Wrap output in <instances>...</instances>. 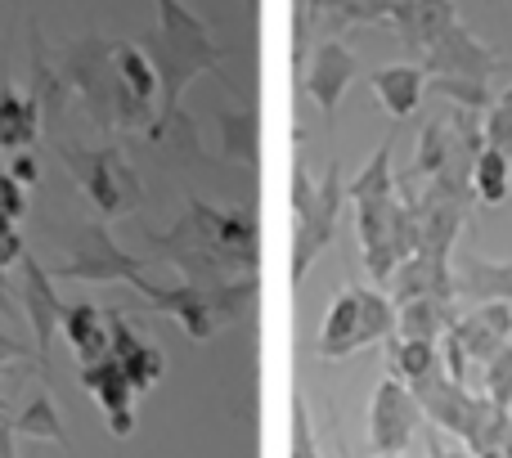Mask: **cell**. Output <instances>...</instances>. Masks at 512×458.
I'll use <instances>...</instances> for the list:
<instances>
[{"label": "cell", "mask_w": 512, "mask_h": 458, "mask_svg": "<svg viewBox=\"0 0 512 458\" xmlns=\"http://www.w3.org/2000/svg\"><path fill=\"white\" fill-rule=\"evenodd\" d=\"M409 207H414V225H418V252L445 256V261H450V252H454V243H459L472 203H463V198L427 185L418 198H409Z\"/></svg>", "instance_id": "10"}, {"label": "cell", "mask_w": 512, "mask_h": 458, "mask_svg": "<svg viewBox=\"0 0 512 458\" xmlns=\"http://www.w3.org/2000/svg\"><path fill=\"white\" fill-rule=\"evenodd\" d=\"M81 382H86V391L99 400L104 418L108 414H131L135 400H140V391L131 387L126 369L113 360V355H104V360H95V364H81Z\"/></svg>", "instance_id": "21"}, {"label": "cell", "mask_w": 512, "mask_h": 458, "mask_svg": "<svg viewBox=\"0 0 512 458\" xmlns=\"http://www.w3.org/2000/svg\"><path fill=\"white\" fill-rule=\"evenodd\" d=\"M18 270H23V310H27V324H32V337H36V364L45 369L50 360V342L54 333L63 328V301L54 292V274L45 270L36 256H18Z\"/></svg>", "instance_id": "11"}, {"label": "cell", "mask_w": 512, "mask_h": 458, "mask_svg": "<svg viewBox=\"0 0 512 458\" xmlns=\"http://www.w3.org/2000/svg\"><path fill=\"white\" fill-rule=\"evenodd\" d=\"M189 221L198 234L212 243V252L230 265L234 274H256V252H261V234H256L252 212L239 207H212L203 198H189Z\"/></svg>", "instance_id": "6"}, {"label": "cell", "mask_w": 512, "mask_h": 458, "mask_svg": "<svg viewBox=\"0 0 512 458\" xmlns=\"http://www.w3.org/2000/svg\"><path fill=\"white\" fill-rule=\"evenodd\" d=\"M454 315H450V301H436V297H409L396 306V337H423V342H441L450 333Z\"/></svg>", "instance_id": "22"}, {"label": "cell", "mask_w": 512, "mask_h": 458, "mask_svg": "<svg viewBox=\"0 0 512 458\" xmlns=\"http://www.w3.org/2000/svg\"><path fill=\"white\" fill-rule=\"evenodd\" d=\"M472 194L481 207H504L512 194V153L481 144L477 162H472Z\"/></svg>", "instance_id": "23"}, {"label": "cell", "mask_w": 512, "mask_h": 458, "mask_svg": "<svg viewBox=\"0 0 512 458\" xmlns=\"http://www.w3.org/2000/svg\"><path fill=\"white\" fill-rule=\"evenodd\" d=\"M63 333H68V346L77 351L81 364H95L108 355V328H104V315H99L95 306L63 310Z\"/></svg>", "instance_id": "27"}, {"label": "cell", "mask_w": 512, "mask_h": 458, "mask_svg": "<svg viewBox=\"0 0 512 458\" xmlns=\"http://www.w3.org/2000/svg\"><path fill=\"white\" fill-rule=\"evenodd\" d=\"M378 458H400V454H378Z\"/></svg>", "instance_id": "42"}, {"label": "cell", "mask_w": 512, "mask_h": 458, "mask_svg": "<svg viewBox=\"0 0 512 458\" xmlns=\"http://www.w3.org/2000/svg\"><path fill=\"white\" fill-rule=\"evenodd\" d=\"M23 355H32V346H23V342H14V337L0 333V369H5L9 360H23Z\"/></svg>", "instance_id": "38"}, {"label": "cell", "mask_w": 512, "mask_h": 458, "mask_svg": "<svg viewBox=\"0 0 512 458\" xmlns=\"http://www.w3.org/2000/svg\"><path fill=\"white\" fill-rule=\"evenodd\" d=\"M373 95L387 104V113L396 117V122H405L409 113H418V104H423L427 95V72L423 63H391V68H378L369 77Z\"/></svg>", "instance_id": "18"}, {"label": "cell", "mask_w": 512, "mask_h": 458, "mask_svg": "<svg viewBox=\"0 0 512 458\" xmlns=\"http://www.w3.org/2000/svg\"><path fill=\"white\" fill-rule=\"evenodd\" d=\"M391 333H396V301L378 288H346L328 306L315 351L324 360H346V355L364 351V346L387 342Z\"/></svg>", "instance_id": "2"}, {"label": "cell", "mask_w": 512, "mask_h": 458, "mask_svg": "<svg viewBox=\"0 0 512 458\" xmlns=\"http://www.w3.org/2000/svg\"><path fill=\"white\" fill-rule=\"evenodd\" d=\"M481 135H486V144H495V149L512 153V86L495 99V104L486 108V122H481Z\"/></svg>", "instance_id": "33"}, {"label": "cell", "mask_w": 512, "mask_h": 458, "mask_svg": "<svg viewBox=\"0 0 512 458\" xmlns=\"http://www.w3.org/2000/svg\"><path fill=\"white\" fill-rule=\"evenodd\" d=\"M391 149H396V131L387 135V140L378 144V153L369 158V167L360 171V176L346 185V198L351 203H360V198H382V194H396V185L400 180L391 176Z\"/></svg>", "instance_id": "29"}, {"label": "cell", "mask_w": 512, "mask_h": 458, "mask_svg": "<svg viewBox=\"0 0 512 458\" xmlns=\"http://www.w3.org/2000/svg\"><path fill=\"white\" fill-rule=\"evenodd\" d=\"M454 140H459V108L454 113H441L432 117V122L423 126V135H418V158H414V176L418 180H432L436 171L450 162V149Z\"/></svg>", "instance_id": "25"}, {"label": "cell", "mask_w": 512, "mask_h": 458, "mask_svg": "<svg viewBox=\"0 0 512 458\" xmlns=\"http://www.w3.org/2000/svg\"><path fill=\"white\" fill-rule=\"evenodd\" d=\"M427 458H477V454H472L463 441H454L450 432L436 427V432H427Z\"/></svg>", "instance_id": "35"}, {"label": "cell", "mask_w": 512, "mask_h": 458, "mask_svg": "<svg viewBox=\"0 0 512 458\" xmlns=\"http://www.w3.org/2000/svg\"><path fill=\"white\" fill-rule=\"evenodd\" d=\"M221 140H225V158L252 167L256 162V117L252 113H221Z\"/></svg>", "instance_id": "31"}, {"label": "cell", "mask_w": 512, "mask_h": 458, "mask_svg": "<svg viewBox=\"0 0 512 458\" xmlns=\"http://www.w3.org/2000/svg\"><path fill=\"white\" fill-rule=\"evenodd\" d=\"M504 454H508V458H512V436H508V441H504Z\"/></svg>", "instance_id": "41"}, {"label": "cell", "mask_w": 512, "mask_h": 458, "mask_svg": "<svg viewBox=\"0 0 512 458\" xmlns=\"http://www.w3.org/2000/svg\"><path fill=\"white\" fill-rule=\"evenodd\" d=\"M400 0H310L301 23H324L328 36H342V27L355 23H391Z\"/></svg>", "instance_id": "20"}, {"label": "cell", "mask_w": 512, "mask_h": 458, "mask_svg": "<svg viewBox=\"0 0 512 458\" xmlns=\"http://www.w3.org/2000/svg\"><path fill=\"white\" fill-rule=\"evenodd\" d=\"M14 221H18V216L9 212L5 203H0V238H5V234H14Z\"/></svg>", "instance_id": "40"}, {"label": "cell", "mask_w": 512, "mask_h": 458, "mask_svg": "<svg viewBox=\"0 0 512 458\" xmlns=\"http://www.w3.org/2000/svg\"><path fill=\"white\" fill-rule=\"evenodd\" d=\"M14 441H18V436H14V423H9V418H0V458H18V454H14Z\"/></svg>", "instance_id": "39"}, {"label": "cell", "mask_w": 512, "mask_h": 458, "mask_svg": "<svg viewBox=\"0 0 512 458\" xmlns=\"http://www.w3.org/2000/svg\"><path fill=\"white\" fill-rule=\"evenodd\" d=\"M481 391H486L495 405L508 409V400H512V342H504L486 364H481Z\"/></svg>", "instance_id": "32"}, {"label": "cell", "mask_w": 512, "mask_h": 458, "mask_svg": "<svg viewBox=\"0 0 512 458\" xmlns=\"http://www.w3.org/2000/svg\"><path fill=\"white\" fill-rule=\"evenodd\" d=\"M423 423V405L400 378H382L369 405V441L378 454H400Z\"/></svg>", "instance_id": "7"}, {"label": "cell", "mask_w": 512, "mask_h": 458, "mask_svg": "<svg viewBox=\"0 0 512 458\" xmlns=\"http://www.w3.org/2000/svg\"><path fill=\"white\" fill-rule=\"evenodd\" d=\"M54 274L77 283H131L144 297H153V288H158L144 279V256H126L113 243L108 225L99 221H81L68 229V256L54 265Z\"/></svg>", "instance_id": "4"}, {"label": "cell", "mask_w": 512, "mask_h": 458, "mask_svg": "<svg viewBox=\"0 0 512 458\" xmlns=\"http://www.w3.org/2000/svg\"><path fill=\"white\" fill-rule=\"evenodd\" d=\"M0 203H5L9 212L23 221V212H27V185H18L9 171H0Z\"/></svg>", "instance_id": "36"}, {"label": "cell", "mask_w": 512, "mask_h": 458, "mask_svg": "<svg viewBox=\"0 0 512 458\" xmlns=\"http://www.w3.org/2000/svg\"><path fill=\"white\" fill-rule=\"evenodd\" d=\"M346 203V180H342V158H328L324 176L310 180L306 162L292 171V212H297V238H292V288L310 274V265L333 247L337 238V212Z\"/></svg>", "instance_id": "1"}, {"label": "cell", "mask_w": 512, "mask_h": 458, "mask_svg": "<svg viewBox=\"0 0 512 458\" xmlns=\"http://www.w3.org/2000/svg\"><path fill=\"white\" fill-rule=\"evenodd\" d=\"M387 297L396 301H409V297H436V301H454V270L445 256H427V252H414L391 270L387 279Z\"/></svg>", "instance_id": "14"}, {"label": "cell", "mask_w": 512, "mask_h": 458, "mask_svg": "<svg viewBox=\"0 0 512 458\" xmlns=\"http://www.w3.org/2000/svg\"><path fill=\"white\" fill-rule=\"evenodd\" d=\"M450 23H459L454 0H400L396 14H391V27H396L400 45L409 54H423Z\"/></svg>", "instance_id": "15"}, {"label": "cell", "mask_w": 512, "mask_h": 458, "mask_svg": "<svg viewBox=\"0 0 512 458\" xmlns=\"http://www.w3.org/2000/svg\"><path fill=\"white\" fill-rule=\"evenodd\" d=\"M355 225H360V247H364V270L373 274V283L387 288L391 270L405 256L418 252V225L409 198L382 194V198H360L355 203Z\"/></svg>", "instance_id": "3"}, {"label": "cell", "mask_w": 512, "mask_h": 458, "mask_svg": "<svg viewBox=\"0 0 512 458\" xmlns=\"http://www.w3.org/2000/svg\"><path fill=\"white\" fill-rule=\"evenodd\" d=\"M149 306L162 310V315H171L194 342H212L216 328H221L212 297H207L203 288H194V283H180V288H153Z\"/></svg>", "instance_id": "17"}, {"label": "cell", "mask_w": 512, "mask_h": 458, "mask_svg": "<svg viewBox=\"0 0 512 458\" xmlns=\"http://www.w3.org/2000/svg\"><path fill=\"white\" fill-rule=\"evenodd\" d=\"M391 360V378H400L405 387H414V382L432 378L436 369H445L441 364V342H423V337H396L387 351Z\"/></svg>", "instance_id": "26"}, {"label": "cell", "mask_w": 512, "mask_h": 458, "mask_svg": "<svg viewBox=\"0 0 512 458\" xmlns=\"http://www.w3.org/2000/svg\"><path fill=\"white\" fill-rule=\"evenodd\" d=\"M292 458H324L319 454V441H315V427H310V414L306 405H292Z\"/></svg>", "instance_id": "34"}, {"label": "cell", "mask_w": 512, "mask_h": 458, "mask_svg": "<svg viewBox=\"0 0 512 458\" xmlns=\"http://www.w3.org/2000/svg\"><path fill=\"white\" fill-rule=\"evenodd\" d=\"M454 292H468L477 301H512V261L499 256H463L454 265Z\"/></svg>", "instance_id": "19"}, {"label": "cell", "mask_w": 512, "mask_h": 458, "mask_svg": "<svg viewBox=\"0 0 512 458\" xmlns=\"http://www.w3.org/2000/svg\"><path fill=\"white\" fill-rule=\"evenodd\" d=\"M9 176L18 180V185H36V158L27 149L14 153V167H9Z\"/></svg>", "instance_id": "37"}, {"label": "cell", "mask_w": 512, "mask_h": 458, "mask_svg": "<svg viewBox=\"0 0 512 458\" xmlns=\"http://www.w3.org/2000/svg\"><path fill=\"white\" fill-rule=\"evenodd\" d=\"M427 90L441 95L445 104H454V108H468V113H486V108L495 104L486 77H427Z\"/></svg>", "instance_id": "30"}, {"label": "cell", "mask_w": 512, "mask_h": 458, "mask_svg": "<svg viewBox=\"0 0 512 458\" xmlns=\"http://www.w3.org/2000/svg\"><path fill=\"white\" fill-rule=\"evenodd\" d=\"M418 63H423L427 77H486V81L504 68V59H499L481 36H472L468 27H463V18L445 27V32L418 54Z\"/></svg>", "instance_id": "8"}, {"label": "cell", "mask_w": 512, "mask_h": 458, "mask_svg": "<svg viewBox=\"0 0 512 458\" xmlns=\"http://www.w3.org/2000/svg\"><path fill=\"white\" fill-rule=\"evenodd\" d=\"M409 391L418 396L423 414L432 418L441 432H450V436H463V432H468V418H472V405H477V396H472L463 382H454L445 369H436L432 378L414 382Z\"/></svg>", "instance_id": "13"}, {"label": "cell", "mask_w": 512, "mask_h": 458, "mask_svg": "<svg viewBox=\"0 0 512 458\" xmlns=\"http://www.w3.org/2000/svg\"><path fill=\"white\" fill-rule=\"evenodd\" d=\"M14 436H18V441H50V445H59V450L72 454L68 427H63V418H59V409H54L50 391H36L32 405L14 418Z\"/></svg>", "instance_id": "28"}, {"label": "cell", "mask_w": 512, "mask_h": 458, "mask_svg": "<svg viewBox=\"0 0 512 458\" xmlns=\"http://www.w3.org/2000/svg\"><path fill=\"white\" fill-rule=\"evenodd\" d=\"M59 162L77 176V185L86 189V198L108 221L140 212V203H144L140 176H135V167L117 149H77V144H63Z\"/></svg>", "instance_id": "5"}, {"label": "cell", "mask_w": 512, "mask_h": 458, "mask_svg": "<svg viewBox=\"0 0 512 458\" xmlns=\"http://www.w3.org/2000/svg\"><path fill=\"white\" fill-rule=\"evenodd\" d=\"M508 414H512V400H508Z\"/></svg>", "instance_id": "43"}, {"label": "cell", "mask_w": 512, "mask_h": 458, "mask_svg": "<svg viewBox=\"0 0 512 458\" xmlns=\"http://www.w3.org/2000/svg\"><path fill=\"white\" fill-rule=\"evenodd\" d=\"M41 135V99L36 95H18L14 77H9V59L0 63V149L18 153L32 149Z\"/></svg>", "instance_id": "16"}, {"label": "cell", "mask_w": 512, "mask_h": 458, "mask_svg": "<svg viewBox=\"0 0 512 458\" xmlns=\"http://www.w3.org/2000/svg\"><path fill=\"white\" fill-rule=\"evenodd\" d=\"M355 77H360V59H355V50L342 36H328V41L315 45L310 68H306V95L315 99L328 122H337V108H342Z\"/></svg>", "instance_id": "9"}, {"label": "cell", "mask_w": 512, "mask_h": 458, "mask_svg": "<svg viewBox=\"0 0 512 458\" xmlns=\"http://www.w3.org/2000/svg\"><path fill=\"white\" fill-rule=\"evenodd\" d=\"M113 72L122 90H131L140 104L158 108V72H153V59L144 54V45H135V41L113 45Z\"/></svg>", "instance_id": "24"}, {"label": "cell", "mask_w": 512, "mask_h": 458, "mask_svg": "<svg viewBox=\"0 0 512 458\" xmlns=\"http://www.w3.org/2000/svg\"><path fill=\"white\" fill-rule=\"evenodd\" d=\"M450 333L472 364H486L512 337V301H481L468 319H454Z\"/></svg>", "instance_id": "12"}]
</instances>
